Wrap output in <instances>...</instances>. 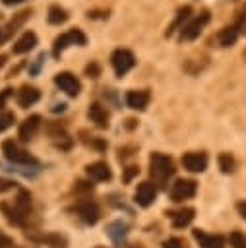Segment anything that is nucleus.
<instances>
[{
    "label": "nucleus",
    "mask_w": 246,
    "mask_h": 248,
    "mask_svg": "<svg viewBox=\"0 0 246 248\" xmlns=\"http://www.w3.org/2000/svg\"><path fill=\"white\" fill-rule=\"evenodd\" d=\"M149 172L153 176L155 182L165 184L172 174H174V163L169 155L163 153H153L149 157Z\"/></svg>",
    "instance_id": "nucleus-1"
},
{
    "label": "nucleus",
    "mask_w": 246,
    "mask_h": 248,
    "mask_svg": "<svg viewBox=\"0 0 246 248\" xmlns=\"http://www.w3.org/2000/svg\"><path fill=\"white\" fill-rule=\"evenodd\" d=\"M2 153H4V157H6L10 163H14V165H37L35 157H31L25 149H21L14 140L2 141Z\"/></svg>",
    "instance_id": "nucleus-2"
},
{
    "label": "nucleus",
    "mask_w": 246,
    "mask_h": 248,
    "mask_svg": "<svg viewBox=\"0 0 246 248\" xmlns=\"http://www.w3.org/2000/svg\"><path fill=\"white\" fill-rule=\"evenodd\" d=\"M209 17H211L209 12L203 10V12H200L196 17H192L188 23H184V27L180 29V41H194L196 37H200V33H201L203 27L207 25Z\"/></svg>",
    "instance_id": "nucleus-3"
},
{
    "label": "nucleus",
    "mask_w": 246,
    "mask_h": 248,
    "mask_svg": "<svg viewBox=\"0 0 246 248\" xmlns=\"http://www.w3.org/2000/svg\"><path fill=\"white\" fill-rule=\"evenodd\" d=\"M85 43H87V39H85V35H83L79 29H70L68 33H62V35H58V37L54 39L52 54H54V56H60V52H62L66 46H70V45H85Z\"/></svg>",
    "instance_id": "nucleus-4"
},
{
    "label": "nucleus",
    "mask_w": 246,
    "mask_h": 248,
    "mask_svg": "<svg viewBox=\"0 0 246 248\" xmlns=\"http://www.w3.org/2000/svg\"><path fill=\"white\" fill-rule=\"evenodd\" d=\"M110 64H112L116 76L122 78V76L136 64V58H134V54H132L130 50H126V48H116V50L112 52V56H110Z\"/></svg>",
    "instance_id": "nucleus-5"
},
{
    "label": "nucleus",
    "mask_w": 246,
    "mask_h": 248,
    "mask_svg": "<svg viewBox=\"0 0 246 248\" xmlns=\"http://www.w3.org/2000/svg\"><path fill=\"white\" fill-rule=\"evenodd\" d=\"M196 182L190 178H180L170 186V198L172 202H184L196 194Z\"/></svg>",
    "instance_id": "nucleus-6"
},
{
    "label": "nucleus",
    "mask_w": 246,
    "mask_h": 248,
    "mask_svg": "<svg viewBox=\"0 0 246 248\" xmlns=\"http://www.w3.org/2000/svg\"><path fill=\"white\" fill-rule=\"evenodd\" d=\"M54 83L60 87V91H64V93L70 95V97H76V95L81 91L79 79H77L74 74H70V72H60V74H56Z\"/></svg>",
    "instance_id": "nucleus-7"
},
{
    "label": "nucleus",
    "mask_w": 246,
    "mask_h": 248,
    "mask_svg": "<svg viewBox=\"0 0 246 248\" xmlns=\"http://www.w3.org/2000/svg\"><path fill=\"white\" fill-rule=\"evenodd\" d=\"M157 198V188L153 182H141L138 188H136V194H134V202L141 207H149Z\"/></svg>",
    "instance_id": "nucleus-8"
},
{
    "label": "nucleus",
    "mask_w": 246,
    "mask_h": 248,
    "mask_svg": "<svg viewBox=\"0 0 246 248\" xmlns=\"http://www.w3.org/2000/svg\"><path fill=\"white\" fill-rule=\"evenodd\" d=\"M182 165L190 172H203L207 169V155L201 151H192L182 157Z\"/></svg>",
    "instance_id": "nucleus-9"
},
{
    "label": "nucleus",
    "mask_w": 246,
    "mask_h": 248,
    "mask_svg": "<svg viewBox=\"0 0 246 248\" xmlns=\"http://www.w3.org/2000/svg\"><path fill=\"white\" fill-rule=\"evenodd\" d=\"M74 211H76V213L79 215V219H81L83 223H87V225H95V223L99 221V215H101L99 205L93 203V202H79V203L74 207Z\"/></svg>",
    "instance_id": "nucleus-10"
},
{
    "label": "nucleus",
    "mask_w": 246,
    "mask_h": 248,
    "mask_svg": "<svg viewBox=\"0 0 246 248\" xmlns=\"http://www.w3.org/2000/svg\"><path fill=\"white\" fill-rule=\"evenodd\" d=\"M39 128H41V116L39 114H31L29 118H25L21 124H19V140L21 141H29V140H33L35 136H37V132H39Z\"/></svg>",
    "instance_id": "nucleus-11"
},
{
    "label": "nucleus",
    "mask_w": 246,
    "mask_h": 248,
    "mask_svg": "<svg viewBox=\"0 0 246 248\" xmlns=\"http://www.w3.org/2000/svg\"><path fill=\"white\" fill-rule=\"evenodd\" d=\"M194 238L198 240V244L201 248H225V240L221 234H209L205 231L196 229L194 231Z\"/></svg>",
    "instance_id": "nucleus-12"
},
{
    "label": "nucleus",
    "mask_w": 246,
    "mask_h": 248,
    "mask_svg": "<svg viewBox=\"0 0 246 248\" xmlns=\"http://www.w3.org/2000/svg\"><path fill=\"white\" fill-rule=\"evenodd\" d=\"M0 211H2V215L6 217V221H8L10 225H14V227H23V225H25L27 215H23L15 205H10V203L2 202V203H0Z\"/></svg>",
    "instance_id": "nucleus-13"
},
{
    "label": "nucleus",
    "mask_w": 246,
    "mask_h": 248,
    "mask_svg": "<svg viewBox=\"0 0 246 248\" xmlns=\"http://www.w3.org/2000/svg\"><path fill=\"white\" fill-rule=\"evenodd\" d=\"M194 213H196V211H194L192 207H182V209L170 211L169 217H170V221H172V227H176V229H184V227H188V225L192 223Z\"/></svg>",
    "instance_id": "nucleus-14"
},
{
    "label": "nucleus",
    "mask_w": 246,
    "mask_h": 248,
    "mask_svg": "<svg viewBox=\"0 0 246 248\" xmlns=\"http://www.w3.org/2000/svg\"><path fill=\"white\" fill-rule=\"evenodd\" d=\"M87 116H89V120H91L95 126H99V128H108V114H107V110H105L99 103H91V105H89Z\"/></svg>",
    "instance_id": "nucleus-15"
},
{
    "label": "nucleus",
    "mask_w": 246,
    "mask_h": 248,
    "mask_svg": "<svg viewBox=\"0 0 246 248\" xmlns=\"http://www.w3.org/2000/svg\"><path fill=\"white\" fill-rule=\"evenodd\" d=\"M39 97H41L39 89H37V87H31V85H23V87L17 91V103H19V107H23V108L35 105V103L39 101Z\"/></svg>",
    "instance_id": "nucleus-16"
},
{
    "label": "nucleus",
    "mask_w": 246,
    "mask_h": 248,
    "mask_svg": "<svg viewBox=\"0 0 246 248\" xmlns=\"http://www.w3.org/2000/svg\"><path fill=\"white\" fill-rule=\"evenodd\" d=\"M126 103L134 110H145V107L149 105V93L147 91H128Z\"/></svg>",
    "instance_id": "nucleus-17"
},
{
    "label": "nucleus",
    "mask_w": 246,
    "mask_h": 248,
    "mask_svg": "<svg viewBox=\"0 0 246 248\" xmlns=\"http://www.w3.org/2000/svg\"><path fill=\"white\" fill-rule=\"evenodd\" d=\"M87 174L93 178V180H99V182H105V180H110L112 178V172H110V167L103 161H97V163H91L87 167Z\"/></svg>",
    "instance_id": "nucleus-18"
},
{
    "label": "nucleus",
    "mask_w": 246,
    "mask_h": 248,
    "mask_svg": "<svg viewBox=\"0 0 246 248\" xmlns=\"http://www.w3.org/2000/svg\"><path fill=\"white\" fill-rule=\"evenodd\" d=\"M35 45H37V35L31 33V31H25V33L14 43L12 50H14V54H23V52H29Z\"/></svg>",
    "instance_id": "nucleus-19"
},
{
    "label": "nucleus",
    "mask_w": 246,
    "mask_h": 248,
    "mask_svg": "<svg viewBox=\"0 0 246 248\" xmlns=\"http://www.w3.org/2000/svg\"><path fill=\"white\" fill-rule=\"evenodd\" d=\"M190 14H192V8H190V6H182V8H178L176 17L172 19V23H170L169 29H167V37H170L176 29H182V27H184V21L190 17Z\"/></svg>",
    "instance_id": "nucleus-20"
},
{
    "label": "nucleus",
    "mask_w": 246,
    "mask_h": 248,
    "mask_svg": "<svg viewBox=\"0 0 246 248\" xmlns=\"http://www.w3.org/2000/svg\"><path fill=\"white\" fill-rule=\"evenodd\" d=\"M238 31H240V27H238L236 23H234V25L225 27V29L219 33V43H221V46H231V45L236 41Z\"/></svg>",
    "instance_id": "nucleus-21"
},
{
    "label": "nucleus",
    "mask_w": 246,
    "mask_h": 248,
    "mask_svg": "<svg viewBox=\"0 0 246 248\" xmlns=\"http://www.w3.org/2000/svg\"><path fill=\"white\" fill-rule=\"evenodd\" d=\"M31 16V10H23V12H19L10 23H8V27H6V37H10L12 33H15L23 23H25V19Z\"/></svg>",
    "instance_id": "nucleus-22"
},
{
    "label": "nucleus",
    "mask_w": 246,
    "mask_h": 248,
    "mask_svg": "<svg viewBox=\"0 0 246 248\" xmlns=\"http://www.w3.org/2000/svg\"><path fill=\"white\" fill-rule=\"evenodd\" d=\"M46 17H48V23H52V25H60V23H64V21L68 19V14H66V10L60 8V6H50Z\"/></svg>",
    "instance_id": "nucleus-23"
},
{
    "label": "nucleus",
    "mask_w": 246,
    "mask_h": 248,
    "mask_svg": "<svg viewBox=\"0 0 246 248\" xmlns=\"http://www.w3.org/2000/svg\"><path fill=\"white\" fill-rule=\"evenodd\" d=\"M108 234L112 236V240L122 242L124 236H126V225H124L122 221H114V223H110V225H108Z\"/></svg>",
    "instance_id": "nucleus-24"
},
{
    "label": "nucleus",
    "mask_w": 246,
    "mask_h": 248,
    "mask_svg": "<svg viewBox=\"0 0 246 248\" xmlns=\"http://www.w3.org/2000/svg\"><path fill=\"white\" fill-rule=\"evenodd\" d=\"M15 207H17L23 215L29 213V209H31V196H29V192H25V190L19 192V196H17V200H15Z\"/></svg>",
    "instance_id": "nucleus-25"
},
{
    "label": "nucleus",
    "mask_w": 246,
    "mask_h": 248,
    "mask_svg": "<svg viewBox=\"0 0 246 248\" xmlns=\"http://www.w3.org/2000/svg\"><path fill=\"white\" fill-rule=\"evenodd\" d=\"M219 169H221L225 174L232 172V170H234V157H232L231 153H221V155H219Z\"/></svg>",
    "instance_id": "nucleus-26"
},
{
    "label": "nucleus",
    "mask_w": 246,
    "mask_h": 248,
    "mask_svg": "<svg viewBox=\"0 0 246 248\" xmlns=\"http://www.w3.org/2000/svg\"><path fill=\"white\" fill-rule=\"evenodd\" d=\"M229 242L232 248H246V236L238 231H232L231 236H229Z\"/></svg>",
    "instance_id": "nucleus-27"
},
{
    "label": "nucleus",
    "mask_w": 246,
    "mask_h": 248,
    "mask_svg": "<svg viewBox=\"0 0 246 248\" xmlns=\"http://www.w3.org/2000/svg\"><path fill=\"white\" fill-rule=\"evenodd\" d=\"M14 122H15L14 112H4V110H0V132L8 130V128H10Z\"/></svg>",
    "instance_id": "nucleus-28"
},
{
    "label": "nucleus",
    "mask_w": 246,
    "mask_h": 248,
    "mask_svg": "<svg viewBox=\"0 0 246 248\" xmlns=\"http://www.w3.org/2000/svg\"><path fill=\"white\" fill-rule=\"evenodd\" d=\"M163 248H188V244H186V240L174 236V238L165 240V242H163Z\"/></svg>",
    "instance_id": "nucleus-29"
},
{
    "label": "nucleus",
    "mask_w": 246,
    "mask_h": 248,
    "mask_svg": "<svg viewBox=\"0 0 246 248\" xmlns=\"http://www.w3.org/2000/svg\"><path fill=\"white\" fill-rule=\"evenodd\" d=\"M0 248H17V246H15V242H14L8 234H4V232L0 231Z\"/></svg>",
    "instance_id": "nucleus-30"
},
{
    "label": "nucleus",
    "mask_w": 246,
    "mask_h": 248,
    "mask_svg": "<svg viewBox=\"0 0 246 248\" xmlns=\"http://www.w3.org/2000/svg\"><path fill=\"white\" fill-rule=\"evenodd\" d=\"M83 141H85L87 145H91V147H95V149H99V151L107 147V143H105L103 140H99V138H93V136H91V140H83Z\"/></svg>",
    "instance_id": "nucleus-31"
},
{
    "label": "nucleus",
    "mask_w": 246,
    "mask_h": 248,
    "mask_svg": "<svg viewBox=\"0 0 246 248\" xmlns=\"http://www.w3.org/2000/svg\"><path fill=\"white\" fill-rule=\"evenodd\" d=\"M14 186H15V182H12V180H8V178H2V176H0V194H2V192L12 190Z\"/></svg>",
    "instance_id": "nucleus-32"
},
{
    "label": "nucleus",
    "mask_w": 246,
    "mask_h": 248,
    "mask_svg": "<svg viewBox=\"0 0 246 248\" xmlns=\"http://www.w3.org/2000/svg\"><path fill=\"white\" fill-rule=\"evenodd\" d=\"M85 74H87L89 78H97V76H99V66H97L95 62H91V64L85 68Z\"/></svg>",
    "instance_id": "nucleus-33"
},
{
    "label": "nucleus",
    "mask_w": 246,
    "mask_h": 248,
    "mask_svg": "<svg viewBox=\"0 0 246 248\" xmlns=\"http://www.w3.org/2000/svg\"><path fill=\"white\" fill-rule=\"evenodd\" d=\"M134 174H138V167H128V169H126V172H124V180H126V182H130Z\"/></svg>",
    "instance_id": "nucleus-34"
},
{
    "label": "nucleus",
    "mask_w": 246,
    "mask_h": 248,
    "mask_svg": "<svg viewBox=\"0 0 246 248\" xmlns=\"http://www.w3.org/2000/svg\"><path fill=\"white\" fill-rule=\"evenodd\" d=\"M12 95V89H4V91H0V108L6 105V99Z\"/></svg>",
    "instance_id": "nucleus-35"
},
{
    "label": "nucleus",
    "mask_w": 246,
    "mask_h": 248,
    "mask_svg": "<svg viewBox=\"0 0 246 248\" xmlns=\"http://www.w3.org/2000/svg\"><path fill=\"white\" fill-rule=\"evenodd\" d=\"M238 211H240L242 219H246V202H240V203H238Z\"/></svg>",
    "instance_id": "nucleus-36"
},
{
    "label": "nucleus",
    "mask_w": 246,
    "mask_h": 248,
    "mask_svg": "<svg viewBox=\"0 0 246 248\" xmlns=\"http://www.w3.org/2000/svg\"><path fill=\"white\" fill-rule=\"evenodd\" d=\"M6 6H15V4H21V2H25V0H2Z\"/></svg>",
    "instance_id": "nucleus-37"
},
{
    "label": "nucleus",
    "mask_w": 246,
    "mask_h": 248,
    "mask_svg": "<svg viewBox=\"0 0 246 248\" xmlns=\"http://www.w3.org/2000/svg\"><path fill=\"white\" fill-rule=\"evenodd\" d=\"M4 64H6V58H4V56H2V54H0V68H2V66H4Z\"/></svg>",
    "instance_id": "nucleus-38"
},
{
    "label": "nucleus",
    "mask_w": 246,
    "mask_h": 248,
    "mask_svg": "<svg viewBox=\"0 0 246 248\" xmlns=\"http://www.w3.org/2000/svg\"><path fill=\"white\" fill-rule=\"evenodd\" d=\"M4 39H6V33H2V29H0V43H2Z\"/></svg>",
    "instance_id": "nucleus-39"
},
{
    "label": "nucleus",
    "mask_w": 246,
    "mask_h": 248,
    "mask_svg": "<svg viewBox=\"0 0 246 248\" xmlns=\"http://www.w3.org/2000/svg\"><path fill=\"white\" fill-rule=\"evenodd\" d=\"M130 248H141V246H130Z\"/></svg>",
    "instance_id": "nucleus-40"
},
{
    "label": "nucleus",
    "mask_w": 246,
    "mask_h": 248,
    "mask_svg": "<svg viewBox=\"0 0 246 248\" xmlns=\"http://www.w3.org/2000/svg\"><path fill=\"white\" fill-rule=\"evenodd\" d=\"M97 248H105V246H97Z\"/></svg>",
    "instance_id": "nucleus-41"
}]
</instances>
